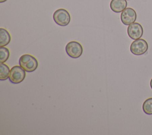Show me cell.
Segmentation results:
<instances>
[{"mask_svg": "<svg viewBox=\"0 0 152 135\" xmlns=\"http://www.w3.org/2000/svg\"><path fill=\"white\" fill-rule=\"evenodd\" d=\"M19 65L27 72H33L38 67V61L32 55L24 54L19 59Z\"/></svg>", "mask_w": 152, "mask_h": 135, "instance_id": "1", "label": "cell"}, {"mask_svg": "<svg viewBox=\"0 0 152 135\" xmlns=\"http://www.w3.org/2000/svg\"><path fill=\"white\" fill-rule=\"evenodd\" d=\"M54 21L59 26H66L71 20V16L69 12L64 8H59L56 10L53 14Z\"/></svg>", "mask_w": 152, "mask_h": 135, "instance_id": "2", "label": "cell"}, {"mask_svg": "<svg viewBox=\"0 0 152 135\" xmlns=\"http://www.w3.org/2000/svg\"><path fill=\"white\" fill-rule=\"evenodd\" d=\"M148 48V43L145 40L143 39H138L131 43L130 51L134 55H141L147 51Z\"/></svg>", "mask_w": 152, "mask_h": 135, "instance_id": "3", "label": "cell"}, {"mask_svg": "<svg viewBox=\"0 0 152 135\" xmlns=\"http://www.w3.org/2000/svg\"><path fill=\"white\" fill-rule=\"evenodd\" d=\"M26 77V71L19 65H15L10 70L9 76L10 81L13 84L22 82Z\"/></svg>", "mask_w": 152, "mask_h": 135, "instance_id": "4", "label": "cell"}, {"mask_svg": "<svg viewBox=\"0 0 152 135\" xmlns=\"http://www.w3.org/2000/svg\"><path fill=\"white\" fill-rule=\"evenodd\" d=\"M83 46L77 41H71L65 46V51L67 55L72 58H78L83 54Z\"/></svg>", "mask_w": 152, "mask_h": 135, "instance_id": "5", "label": "cell"}, {"mask_svg": "<svg viewBox=\"0 0 152 135\" xmlns=\"http://www.w3.org/2000/svg\"><path fill=\"white\" fill-rule=\"evenodd\" d=\"M137 13L132 8H126L121 14V20L125 25H129L135 21Z\"/></svg>", "mask_w": 152, "mask_h": 135, "instance_id": "6", "label": "cell"}, {"mask_svg": "<svg viewBox=\"0 0 152 135\" xmlns=\"http://www.w3.org/2000/svg\"><path fill=\"white\" fill-rule=\"evenodd\" d=\"M127 33L131 39L134 40L138 39H140L143 34V29L140 23H133L128 26Z\"/></svg>", "mask_w": 152, "mask_h": 135, "instance_id": "7", "label": "cell"}, {"mask_svg": "<svg viewBox=\"0 0 152 135\" xmlns=\"http://www.w3.org/2000/svg\"><path fill=\"white\" fill-rule=\"evenodd\" d=\"M127 6L126 0H112L110 3V9L115 12L119 13L122 12Z\"/></svg>", "mask_w": 152, "mask_h": 135, "instance_id": "8", "label": "cell"}, {"mask_svg": "<svg viewBox=\"0 0 152 135\" xmlns=\"http://www.w3.org/2000/svg\"><path fill=\"white\" fill-rule=\"evenodd\" d=\"M11 41V35L9 32L4 28L0 29V46H5Z\"/></svg>", "mask_w": 152, "mask_h": 135, "instance_id": "9", "label": "cell"}, {"mask_svg": "<svg viewBox=\"0 0 152 135\" xmlns=\"http://www.w3.org/2000/svg\"><path fill=\"white\" fill-rule=\"evenodd\" d=\"M10 71L8 66L4 64L1 63L0 65V80H5L9 78Z\"/></svg>", "mask_w": 152, "mask_h": 135, "instance_id": "10", "label": "cell"}, {"mask_svg": "<svg viewBox=\"0 0 152 135\" xmlns=\"http://www.w3.org/2000/svg\"><path fill=\"white\" fill-rule=\"evenodd\" d=\"M142 110L147 115H152V98L147 99L142 104Z\"/></svg>", "mask_w": 152, "mask_h": 135, "instance_id": "11", "label": "cell"}, {"mask_svg": "<svg viewBox=\"0 0 152 135\" xmlns=\"http://www.w3.org/2000/svg\"><path fill=\"white\" fill-rule=\"evenodd\" d=\"M10 56V51L8 48L4 46L0 48V62L4 63L7 61Z\"/></svg>", "mask_w": 152, "mask_h": 135, "instance_id": "12", "label": "cell"}, {"mask_svg": "<svg viewBox=\"0 0 152 135\" xmlns=\"http://www.w3.org/2000/svg\"><path fill=\"white\" fill-rule=\"evenodd\" d=\"M150 87H151V89H152V79H151V80H150Z\"/></svg>", "mask_w": 152, "mask_h": 135, "instance_id": "13", "label": "cell"}, {"mask_svg": "<svg viewBox=\"0 0 152 135\" xmlns=\"http://www.w3.org/2000/svg\"><path fill=\"white\" fill-rule=\"evenodd\" d=\"M7 0H0V2L1 3H2V2H5V1H7Z\"/></svg>", "mask_w": 152, "mask_h": 135, "instance_id": "14", "label": "cell"}]
</instances>
